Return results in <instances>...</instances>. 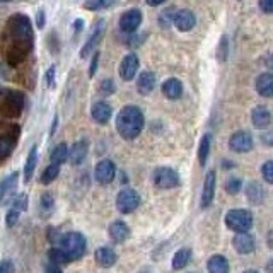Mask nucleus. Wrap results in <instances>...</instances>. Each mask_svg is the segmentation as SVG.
I'll use <instances>...</instances> for the list:
<instances>
[{"label": "nucleus", "instance_id": "obj_1", "mask_svg": "<svg viewBox=\"0 0 273 273\" xmlns=\"http://www.w3.org/2000/svg\"><path fill=\"white\" fill-rule=\"evenodd\" d=\"M145 118L144 113L138 106L128 105L121 108L118 116H116V130L125 140H133L140 135V132L144 130Z\"/></svg>", "mask_w": 273, "mask_h": 273}, {"label": "nucleus", "instance_id": "obj_2", "mask_svg": "<svg viewBox=\"0 0 273 273\" xmlns=\"http://www.w3.org/2000/svg\"><path fill=\"white\" fill-rule=\"evenodd\" d=\"M60 248L65 251V254L70 261H75V259H80L85 254L87 242H85V237L80 232H68L60 241Z\"/></svg>", "mask_w": 273, "mask_h": 273}, {"label": "nucleus", "instance_id": "obj_3", "mask_svg": "<svg viewBox=\"0 0 273 273\" xmlns=\"http://www.w3.org/2000/svg\"><path fill=\"white\" fill-rule=\"evenodd\" d=\"M225 225L234 232H248L253 227V215L248 210H231L225 215Z\"/></svg>", "mask_w": 273, "mask_h": 273}, {"label": "nucleus", "instance_id": "obj_4", "mask_svg": "<svg viewBox=\"0 0 273 273\" xmlns=\"http://www.w3.org/2000/svg\"><path fill=\"white\" fill-rule=\"evenodd\" d=\"M9 28L12 31V36L19 41H26L29 45H33V29H31V21L23 14H17L11 17L9 21Z\"/></svg>", "mask_w": 273, "mask_h": 273}, {"label": "nucleus", "instance_id": "obj_5", "mask_svg": "<svg viewBox=\"0 0 273 273\" xmlns=\"http://www.w3.org/2000/svg\"><path fill=\"white\" fill-rule=\"evenodd\" d=\"M140 205V195L133 188H123L116 197V209L121 214H132Z\"/></svg>", "mask_w": 273, "mask_h": 273}, {"label": "nucleus", "instance_id": "obj_6", "mask_svg": "<svg viewBox=\"0 0 273 273\" xmlns=\"http://www.w3.org/2000/svg\"><path fill=\"white\" fill-rule=\"evenodd\" d=\"M154 185L161 190H171L179 186V174L172 167H157L154 171Z\"/></svg>", "mask_w": 273, "mask_h": 273}, {"label": "nucleus", "instance_id": "obj_7", "mask_svg": "<svg viewBox=\"0 0 273 273\" xmlns=\"http://www.w3.org/2000/svg\"><path fill=\"white\" fill-rule=\"evenodd\" d=\"M17 181H19V174L17 172H12L4 177L0 181V205H7V203H12V200L16 198V186Z\"/></svg>", "mask_w": 273, "mask_h": 273}, {"label": "nucleus", "instance_id": "obj_8", "mask_svg": "<svg viewBox=\"0 0 273 273\" xmlns=\"http://www.w3.org/2000/svg\"><path fill=\"white\" fill-rule=\"evenodd\" d=\"M17 137H19V128H16L14 125L4 127L2 133H0V155L2 157L12 152V149L16 147Z\"/></svg>", "mask_w": 273, "mask_h": 273}, {"label": "nucleus", "instance_id": "obj_9", "mask_svg": "<svg viewBox=\"0 0 273 273\" xmlns=\"http://www.w3.org/2000/svg\"><path fill=\"white\" fill-rule=\"evenodd\" d=\"M116 176V166L115 162L110 161V159H105V161L98 162L96 169H94V177L99 185H110Z\"/></svg>", "mask_w": 273, "mask_h": 273}, {"label": "nucleus", "instance_id": "obj_10", "mask_svg": "<svg viewBox=\"0 0 273 273\" xmlns=\"http://www.w3.org/2000/svg\"><path fill=\"white\" fill-rule=\"evenodd\" d=\"M142 24V12L138 9H130L120 17V29L123 33H135Z\"/></svg>", "mask_w": 273, "mask_h": 273}, {"label": "nucleus", "instance_id": "obj_11", "mask_svg": "<svg viewBox=\"0 0 273 273\" xmlns=\"http://www.w3.org/2000/svg\"><path fill=\"white\" fill-rule=\"evenodd\" d=\"M229 145L234 152H249L253 149V137H251L249 132H244V130H239V132L232 133L231 140H229Z\"/></svg>", "mask_w": 273, "mask_h": 273}, {"label": "nucleus", "instance_id": "obj_12", "mask_svg": "<svg viewBox=\"0 0 273 273\" xmlns=\"http://www.w3.org/2000/svg\"><path fill=\"white\" fill-rule=\"evenodd\" d=\"M87 152H89V140L87 138H80L68 150V161H70L72 166H80L85 161V157H87Z\"/></svg>", "mask_w": 273, "mask_h": 273}, {"label": "nucleus", "instance_id": "obj_13", "mask_svg": "<svg viewBox=\"0 0 273 273\" xmlns=\"http://www.w3.org/2000/svg\"><path fill=\"white\" fill-rule=\"evenodd\" d=\"M215 171H209L205 176V183H203V192H202V198H200V205L202 209H209L214 202L215 197Z\"/></svg>", "mask_w": 273, "mask_h": 273}, {"label": "nucleus", "instance_id": "obj_14", "mask_svg": "<svg viewBox=\"0 0 273 273\" xmlns=\"http://www.w3.org/2000/svg\"><path fill=\"white\" fill-rule=\"evenodd\" d=\"M138 72V56L135 53H128L120 63V77L123 80H132Z\"/></svg>", "mask_w": 273, "mask_h": 273}, {"label": "nucleus", "instance_id": "obj_15", "mask_svg": "<svg viewBox=\"0 0 273 273\" xmlns=\"http://www.w3.org/2000/svg\"><path fill=\"white\" fill-rule=\"evenodd\" d=\"M172 23L179 31H192L195 28V24H197V19H195V14L192 11H188V9H181V11H177L174 17H172Z\"/></svg>", "mask_w": 273, "mask_h": 273}, {"label": "nucleus", "instance_id": "obj_16", "mask_svg": "<svg viewBox=\"0 0 273 273\" xmlns=\"http://www.w3.org/2000/svg\"><path fill=\"white\" fill-rule=\"evenodd\" d=\"M232 244L236 248L237 253L241 254H249L254 251V237L249 232H239L234 236Z\"/></svg>", "mask_w": 273, "mask_h": 273}, {"label": "nucleus", "instance_id": "obj_17", "mask_svg": "<svg viewBox=\"0 0 273 273\" xmlns=\"http://www.w3.org/2000/svg\"><path fill=\"white\" fill-rule=\"evenodd\" d=\"M94 258H96V263L103 268H111L118 261V254L115 253V249L110 248V246H101V248L96 249L94 253Z\"/></svg>", "mask_w": 273, "mask_h": 273}, {"label": "nucleus", "instance_id": "obj_18", "mask_svg": "<svg viewBox=\"0 0 273 273\" xmlns=\"http://www.w3.org/2000/svg\"><path fill=\"white\" fill-rule=\"evenodd\" d=\"M271 113L268 108L265 106H256L251 113V121H253V127L258 128V130H263V128H268L271 125Z\"/></svg>", "mask_w": 273, "mask_h": 273}, {"label": "nucleus", "instance_id": "obj_19", "mask_svg": "<svg viewBox=\"0 0 273 273\" xmlns=\"http://www.w3.org/2000/svg\"><path fill=\"white\" fill-rule=\"evenodd\" d=\"M111 115H113L111 106L105 101L94 103L93 108H90V116H93V120L99 125H106L108 121L111 120Z\"/></svg>", "mask_w": 273, "mask_h": 273}, {"label": "nucleus", "instance_id": "obj_20", "mask_svg": "<svg viewBox=\"0 0 273 273\" xmlns=\"http://www.w3.org/2000/svg\"><path fill=\"white\" fill-rule=\"evenodd\" d=\"M162 94L166 96L167 99H179L183 96V84H181L179 79H174V77H171V79L164 80L162 84Z\"/></svg>", "mask_w": 273, "mask_h": 273}, {"label": "nucleus", "instance_id": "obj_21", "mask_svg": "<svg viewBox=\"0 0 273 273\" xmlns=\"http://www.w3.org/2000/svg\"><path fill=\"white\" fill-rule=\"evenodd\" d=\"M105 21H99V24H98V28L94 29V33L89 36V40L85 41V45L82 46V50H80V58H85V56H89L90 51H94V48L98 46V43L99 40H101V36H103V31H105Z\"/></svg>", "mask_w": 273, "mask_h": 273}, {"label": "nucleus", "instance_id": "obj_22", "mask_svg": "<svg viewBox=\"0 0 273 273\" xmlns=\"http://www.w3.org/2000/svg\"><path fill=\"white\" fill-rule=\"evenodd\" d=\"M110 237L115 242H125L130 237V227L123 220H115L110 225Z\"/></svg>", "mask_w": 273, "mask_h": 273}, {"label": "nucleus", "instance_id": "obj_23", "mask_svg": "<svg viewBox=\"0 0 273 273\" xmlns=\"http://www.w3.org/2000/svg\"><path fill=\"white\" fill-rule=\"evenodd\" d=\"M256 90L259 96L271 98L273 96V73L265 72L256 79Z\"/></svg>", "mask_w": 273, "mask_h": 273}, {"label": "nucleus", "instance_id": "obj_24", "mask_svg": "<svg viewBox=\"0 0 273 273\" xmlns=\"http://www.w3.org/2000/svg\"><path fill=\"white\" fill-rule=\"evenodd\" d=\"M7 115H19L24 108V96L21 93H9V98L6 99Z\"/></svg>", "mask_w": 273, "mask_h": 273}, {"label": "nucleus", "instance_id": "obj_25", "mask_svg": "<svg viewBox=\"0 0 273 273\" xmlns=\"http://www.w3.org/2000/svg\"><path fill=\"white\" fill-rule=\"evenodd\" d=\"M155 87V75L152 72H142L137 80V89L140 94H150Z\"/></svg>", "mask_w": 273, "mask_h": 273}, {"label": "nucleus", "instance_id": "obj_26", "mask_svg": "<svg viewBox=\"0 0 273 273\" xmlns=\"http://www.w3.org/2000/svg\"><path fill=\"white\" fill-rule=\"evenodd\" d=\"M209 273H229V261L222 254H214L207 263Z\"/></svg>", "mask_w": 273, "mask_h": 273}, {"label": "nucleus", "instance_id": "obj_27", "mask_svg": "<svg viewBox=\"0 0 273 273\" xmlns=\"http://www.w3.org/2000/svg\"><path fill=\"white\" fill-rule=\"evenodd\" d=\"M36 164H38V147L33 145L31 150H29L28 159H26V164H24V181H26V183H29V181L33 179Z\"/></svg>", "mask_w": 273, "mask_h": 273}, {"label": "nucleus", "instance_id": "obj_28", "mask_svg": "<svg viewBox=\"0 0 273 273\" xmlns=\"http://www.w3.org/2000/svg\"><path fill=\"white\" fill-rule=\"evenodd\" d=\"M190 259H192V249L181 248L174 256H172V268H174V270H183L190 263Z\"/></svg>", "mask_w": 273, "mask_h": 273}, {"label": "nucleus", "instance_id": "obj_29", "mask_svg": "<svg viewBox=\"0 0 273 273\" xmlns=\"http://www.w3.org/2000/svg\"><path fill=\"white\" fill-rule=\"evenodd\" d=\"M51 164H56V166H62L65 161H68V147L67 144H58L53 147L51 150Z\"/></svg>", "mask_w": 273, "mask_h": 273}, {"label": "nucleus", "instance_id": "obj_30", "mask_svg": "<svg viewBox=\"0 0 273 273\" xmlns=\"http://www.w3.org/2000/svg\"><path fill=\"white\" fill-rule=\"evenodd\" d=\"M210 144H212V135L210 133H205L200 140V145H198V161H200L202 166L207 164V159H209V152H210Z\"/></svg>", "mask_w": 273, "mask_h": 273}, {"label": "nucleus", "instance_id": "obj_31", "mask_svg": "<svg viewBox=\"0 0 273 273\" xmlns=\"http://www.w3.org/2000/svg\"><path fill=\"white\" fill-rule=\"evenodd\" d=\"M48 258L51 263H55V265H67V263L70 261L62 248H51L48 251Z\"/></svg>", "mask_w": 273, "mask_h": 273}, {"label": "nucleus", "instance_id": "obj_32", "mask_svg": "<svg viewBox=\"0 0 273 273\" xmlns=\"http://www.w3.org/2000/svg\"><path fill=\"white\" fill-rule=\"evenodd\" d=\"M58 174H60V166H56V164H50V166L43 171L41 183L43 185H50L51 181H55L56 177H58Z\"/></svg>", "mask_w": 273, "mask_h": 273}, {"label": "nucleus", "instance_id": "obj_33", "mask_svg": "<svg viewBox=\"0 0 273 273\" xmlns=\"http://www.w3.org/2000/svg\"><path fill=\"white\" fill-rule=\"evenodd\" d=\"M261 195H263V190L258 183H251L248 186V198L251 202L259 203V202H261Z\"/></svg>", "mask_w": 273, "mask_h": 273}, {"label": "nucleus", "instance_id": "obj_34", "mask_svg": "<svg viewBox=\"0 0 273 273\" xmlns=\"http://www.w3.org/2000/svg\"><path fill=\"white\" fill-rule=\"evenodd\" d=\"M113 4V0H87L84 4V9L87 11H99V9H106Z\"/></svg>", "mask_w": 273, "mask_h": 273}, {"label": "nucleus", "instance_id": "obj_35", "mask_svg": "<svg viewBox=\"0 0 273 273\" xmlns=\"http://www.w3.org/2000/svg\"><path fill=\"white\" fill-rule=\"evenodd\" d=\"M12 209L17 212H24L28 209V195L26 193H19L16 195V198L12 200Z\"/></svg>", "mask_w": 273, "mask_h": 273}, {"label": "nucleus", "instance_id": "obj_36", "mask_svg": "<svg viewBox=\"0 0 273 273\" xmlns=\"http://www.w3.org/2000/svg\"><path fill=\"white\" fill-rule=\"evenodd\" d=\"M40 207L43 212H46V214H50L51 210H53L55 207V200L53 197H51V193H43L41 198H40Z\"/></svg>", "mask_w": 273, "mask_h": 273}, {"label": "nucleus", "instance_id": "obj_37", "mask_svg": "<svg viewBox=\"0 0 273 273\" xmlns=\"http://www.w3.org/2000/svg\"><path fill=\"white\" fill-rule=\"evenodd\" d=\"M227 55H229V40H227V36L224 34V36L220 38V43H219L217 56H219L220 62H225V60H227Z\"/></svg>", "mask_w": 273, "mask_h": 273}, {"label": "nucleus", "instance_id": "obj_38", "mask_svg": "<svg viewBox=\"0 0 273 273\" xmlns=\"http://www.w3.org/2000/svg\"><path fill=\"white\" fill-rule=\"evenodd\" d=\"M241 179L239 177H231V179L225 183V190H227V193H231V195H236V193H239L241 192Z\"/></svg>", "mask_w": 273, "mask_h": 273}, {"label": "nucleus", "instance_id": "obj_39", "mask_svg": "<svg viewBox=\"0 0 273 273\" xmlns=\"http://www.w3.org/2000/svg\"><path fill=\"white\" fill-rule=\"evenodd\" d=\"M99 90H101L105 96H110V94H113L116 90V85L111 79H105L101 82V85H99Z\"/></svg>", "mask_w": 273, "mask_h": 273}, {"label": "nucleus", "instance_id": "obj_40", "mask_svg": "<svg viewBox=\"0 0 273 273\" xmlns=\"http://www.w3.org/2000/svg\"><path fill=\"white\" fill-rule=\"evenodd\" d=\"M261 174H263V177H265V181L273 185V161H268V162L263 164Z\"/></svg>", "mask_w": 273, "mask_h": 273}, {"label": "nucleus", "instance_id": "obj_41", "mask_svg": "<svg viewBox=\"0 0 273 273\" xmlns=\"http://www.w3.org/2000/svg\"><path fill=\"white\" fill-rule=\"evenodd\" d=\"M19 215H21V212H17V210H9L7 212V215H6V225L7 227H14V225L17 224V220H19Z\"/></svg>", "mask_w": 273, "mask_h": 273}, {"label": "nucleus", "instance_id": "obj_42", "mask_svg": "<svg viewBox=\"0 0 273 273\" xmlns=\"http://www.w3.org/2000/svg\"><path fill=\"white\" fill-rule=\"evenodd\" d=\"M45 79H46V85H48V87H53L55 85V65H51L48 70H46Z\"/></svg>", "mask_w": 273, "mask_h": 273}, {"label": "nucleus", "instance_id": "obj_43", "mask_svg": "<svg viewBox=\"0 0 273 273\" xmlns=\"http://www.w3.org/2000/svg\"><path fill=\"white\" fill-rule=\"evenodd\" d=\"M0 273H14V263L11 259L0 261Z\"/></svg>", "mask_w": 273, "mask_h": 273}, {"label": "nucleus", "instance_id": "obj_44", "mask_svg": "<svg viewBox=\"0 0 273 273\" xmlns=\"http://www.w3.org/2000/svg\"><path fill=\"white\" fill-rule=\"evenodd\" d=\"M259 9L266 14H273V0H258Z\"/></svg>", "mask_w": 273, "mask_h": 273}, {"label": "nucleus", "instance_id": "obj_45", "mask_svg": "<svg viewBox=\"0 0 273 273\" xmlns=\"http://www.w3.org/2000/svg\"><path fill=\"white\" fill-rule=\"evenodd\" d=\"M98 63H99V53L96 51V53H94V56H93V62H90V67H89V75H90V77H94V73H96Z\"/></svg>", "mask_w": 273, "mask_h": 273}, {"label": "nucleus", "instance_id": "obj_46", "mask_svg": "<svg viewBox=\"0 0 273 273\" xmlns=\"http://www.w3.org/2000/svg\"><path fill=\"white\" fill-rule=\"evenodd\" d=\"M45 23H46V16H45V11L40 9L36 14V26L38 28H45Z\"/></svg>", "mask_w": 273, "mask_h": 273}, {"label": "nucleus", "instance_id": "obj_47", "mask_svg": "<svg viewBox=\"0 0 273 273\" xmlns=\"http://www.w3.org/2000/svg\"><path fill=\"white\" fill-rule=\"evenodd\" d=\"M45 273H62V268L50 261V263H46V265H45Z\"/></svg>", "mask_w": 273, "mask_h": 273}, {"label": "nucleus", "instance_id": "obj_48", "mask_svg": "<svg viewBox=\"0 0 273 273\" xmlns=\"http://www.w3.org/2000/svg\"><path fill=\"white\" fill-rule=\"evenodd\" d=\"M145 2H147V6H150V7H157L166 2V0H145Z\"/></svg>", "mask_w": 273, "mask_h": 273}, {"label": "nucleus", "instance_id": "obj_49", "mask_svg": "<svg viewBox=\"0 0 273 273\" xmlns=\"http://www.w3.org/2000/svg\"><path fill=\"white\" fill-rule=\"evenodd\" d=\"M82 26H84V23H82V19H77L75 23H73V29H75V33H79V31H80Z\"/></svg>", "mask_w": 273, "mask_h": 273}, {"label": "nucleus", "instance_id": "obj_50", "mask_svg": "<svg viewBox=\"0 0 273 273\" xmlns=\"http://www.w3.org/2000/svg\"><path fill=\"white\" fill-rule=\"evenodd\" d=\"M56 125H58V116H55V118H53V125H51V135H53V133H55V130H56Z\"/></svg>", "mask_w": 273, "mask_h": 273}, {"label": "nucleus", "instance_id": "obj_51", "mask_svg": "<svg viewBox=\"0 0 273 273\" xmlns=\"http://www.w3.org/2000/svg\"><path fill=\"white\" fill-rule=\"evenodd\" d=\"M266 273H273V258L268 261V265H266Z\"/></svg>", "mask_w": 273, "mask_h": 273}, {"label": "nucleus", "instance_id": "obj_52", "mask_svg": "<svg viewBox=\"0 0 273 273\" xmlns=\"http://www.w3.org/2000/svg\"><path fill=\"white\" fill-rule=\"evenodd\" d=\"M242 273H258V271H254V270H246V271H242Z\"/></svg>", "mask_w": 273, "mask_h": 273}, {"label": "nucleus", "instance_id": "obj_53", "mask_svg": "<svg viewBox=\"0 0 273 273\" xmlns=\"http://www.w3.org/2000/svg\"><path fill=\"white\" fill-rule=\"evenodd\" d=\"M0 2H11V0H0Z\"/></svg>", "mask_w": 273, "mask_h": 273}]
</instances>
